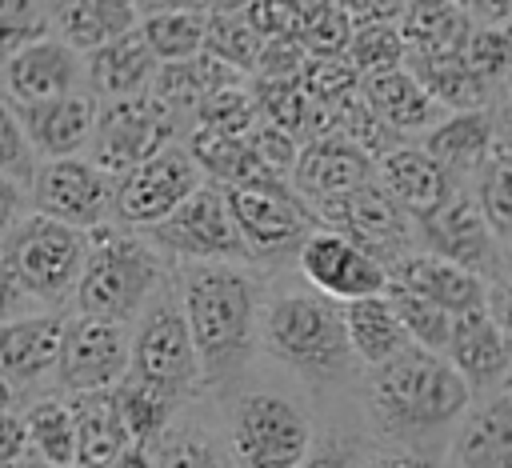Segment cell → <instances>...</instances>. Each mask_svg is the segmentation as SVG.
<instances>
[{"label": "cell", "mask_w": 512, "mask_h": 468, "mask_svg": "<svg viewBox=\"0 0 512 468\" xmlns=\"http://www.w3.org/2000/svg\"><path fill=\"white\" fill-rule=\"evenodd\" d=\"M180 300L200 348L204 388L236 380L256 348L260 288L244 264H184Z\"/></svg>", "instance_id": "cell-2"}, {"label": "cell", "mask_w": 512, "mask_h": 468, "mask_svg": "<svg viewBox=\"0 0 512 468\" xmlns=\"http://www.w3.org/2000/svg\"><path fill=\"white\" fill-rule=\"evenodd\" d=\"M476 200L496 228L500 244L512 248V152H496L480 172H476Z\"/></svg>", "instance_id": "cell-41"}, {"label": "cell", "mask_w": 512, "mask_h": 468, "mask_svg": "<svg viewBox=\"0 0 512 468\" xmlns=\"http://www.w3.org/2000/svg\"><path fill=\"white\" fill-rule=\"evenodd\" d=\"M36 156H40V152H36V144L28 140L20 116L12 112V104H4V108H0V172H4V180L28 188L32 176H36V168L44 164V160H36Z\"/></svg>", "instance_id": "cell-48"}, {"label": "cell", "mask_w": 512, "mask_h": 468, "mask_svg": "<svg viewBox=\"0 0 512 468\" xmlns=\"http://www.w3.org/2000/svg\"><path fill=\"white\" fill-rule=\"evenodd\" d=\"M200 184H204V168H200L196 152L172 140L156 156H148L136 168L116 176L112 220L144 232V228L168 220Z\"/></svg>", "instance_id": "cell-10"}, {"label": "cell", "mask_w": 512, "mask_h": 468, "mask_svg": "<svg viewBox=\"0 0 512 468\" xmlns=\"http://www.w3.org/2000/svg\"><path fill=\"white\" fill-rule=\"evenodd\" d=\"M504 388H508V396H512V372H508V384H504Z\"/></svg>", "instance_id": "cell-59"}, {"label": "cell", "mask_w": 512, "mask_h": 468, "mask_svg": "<svg viewBox=\"0 0 512 468\" xmlns=\"http://www.w3.org/2000/svg\"><path fill=\"white\" fill-rule=\"evenodd\" d=\"M156 76H160V56L148 48L140 28L88 52V92L96 100L144 96L156 88Z\"/></svg>", "instance_id": "cell-25"}, {"label": "cell", "mask_w": 512, "mask_h": 468, "mask_svg": "<svg viewBox=\"0 0 512 468\" xmlns=\"http://www.w3.org/2000/svg\"><path fill=\"white\" fill-rule=\"evenodd\" d=\"M388 276L424 292L428 300L444 304L448 312H468V308H480L492 300L488 276H480V272H472V268H464L440 252H428V248H420V252L412 248V252L396 256L388 264Z\"/></svg>", "instance_id": "cell-23"}, {"label": "cell", "mask_w": 512, "mask_h": 468, "mask_svg": "<svg viewBox=\"0 0 512 468\" xmlns=\"http://www.w3.org/2000/svg\"><path fill=\"white\" fill-rule=\"evenodd\" d=\"M160 248L140 232L116 220L96 224L88 232V260L76 288V312L108 316V320H140V312L160 292Z\"/></svg>", "instance_id": "cell-5"}, {"label": "cell", "mask_w": 512, "mask_h": 468, "mask_svg": "<svg viewBox=\"0 0 512 468\" xmlns=\"http://www.w3.org/2000/svg\"><path fill=\"white\" fill-rule=\"evenodd\" d=\"M56 36H64L76 52H96L128 32L140 28L144 8L140 0H60L52 8Z\"/></svg>", "instance_id": "cell-29"}, {"label": "cell", "mask_w": 512, "mask_h": 468, "mask_svg": "<svg viewBox=\"0 0 512 468\" xmlns=\"http://www.w3.org/2000/svg\"><path fill=\"white\" fill-rule=\"evenodd\" d=\"M252 92H256V108H260L264 124H276V128H288V132H300L308 124L312 100H308L300 76H280V80L260 76V84Z\"/></svg>", "instance_id": "cell-43"}, {"label": "cell", "mask_w": 512, "mask_h": 468, "mask_svg": "<svg viewBox=\"0 0 512 468\" xmlns=\"http://www.w3.org/2000/svg\"><path fill=\"white\" fill-rule=\"evenodd\" d=\"M88 260V232L28 208L4 224L0 244V276H4V320L60 308L76 300L80 276Z\"/></svg>", "instance_id": "cell-3"}, {"label": "cell", "mask_w": 512, "mask_h": 468, "mask_svg": "<svg viewBox=\"0 0 512 468\" xmlns=\"http://www.w3.org/2000/svg\"><path fill=\"white\" fill-rule=\"evenodd\" d=\"M344 320H348L352 352H356V360L364 368H380V364H388V360H396L400 352L412 348V336H408L404 320L396 316L388 292L348 300L344 304Z\"/></svg>", "instance_id": "cell-30"}, {"label": "cell", "mask_w": 512, "mask_h": 468, "mask_svg": "<svg viewBox=\"0 0 512 468\" xmlns=\"http://www.w3.org/2000/svg\"><path fill=\"white\" fill-rule=\"evenodd\" d=\"M256 0H212V8L208 12H248Z\"/></svg>", "instance_id": "cell-56"}, {"label": "cell", "mask_w": 512, "mask_h": 468, "mask_svg": "<svg viewBox=\"0 0 512 468\" xmlns=\"http://www.w3.org/2000/svg\"><path fill=\"white\" fill-rule=\"evenodd\" d=\"M352 24H396L408 8V0H340Z\"/></svg>", "instance_id": "cell-51"}, {"label": "cell", "mask_w": 512, "mask_h": 468, "mask_svg": "<svg viewBox=\"0 0 512 468\" xmlns=\"http://www.w3.org/2000/svg\"><path fill=\"white\" fill-rule=\"evenodd\" d=\"M64 36L32 40L4 56V100L36 104L88 88V60Z\"/></svg>", "instance_id": "cell-18"}, {"label": "cell", "mask_w": 512, "mask_h": 468, "mask_svg": "<svg viewBox=\"0 0 512 468\" xmlns=\"http://www.w3.org/2000/svg\"><path fill=\"white\" fill-rule=\"evenodd\" d=\"M56 32V20H52V4L48 0H0V44H4V56L32 44V40H44Z\"/></svg>", "instance_id": "cell-47"}, {"label": "cell", "mask_w": 512, "mask_h": 468, "mask_svg": "<svg viewBox=\"0 0 512 468\" xmlns=\"http://www.w3.org/2000/svg\"><path fill=\"white\" fill-rule=\"evenodd\" d=\"M144 12H164V8H188V12H208L212 0H140Z\"/></svg>", "instance_id": "cell-55"}, {"label": "cell", "mask_w": 512, "mask_h": 468, "mask_svg": "<svg viewBox=\"0 0 512 468\" xmlns=\"http://www.w3.org/2000/svg\"><path fill=\"white\" fill-rule=\"evenodd\" d=\"M28 468H60V464H48V460H36V456H32V460H28Z\"/></svg>", "instance_id": "cell-58"}, {"label": "cell", "mask_w": 512, "mask_h": 468, "mask_svg": "<svg viewBox=\"0 0 512 468\" xmlns=\"http://www.w3.org/2000/svg\"><path fill=\"white\" fill-rule=\"evenodd\" d=\"M360 468H440V460L428 448L392 444V448H376V452L360 456Z\"/></svg>", "instance_id": "cell-49"}, {"label": "cell", "mask_w": 512, "mask_h": 468, "mask_svg": "<svg viewBox=\"0 0 512 468\" xmlns=\"http://www.w3.org/2000/svg\"><path fill=\"white\" fill-rule=\"evenodd\" d=\"M344 56L360 68V76H380V72H392V68H404L408 60V44H404V32L400 24H356L352 28V40L344 48Z\"/></svg>", "instance_id": "cell-39"}, {"label": "cell", "mask_w": 512, "mask_h": 468, "mask_svg": "<svg viewBox=\"0 0 512 468\" xmlns=\"http://www.w3.org/2000/svg\"><path fill=\"white\" fill-rule=\"evenodd\" d=\"M384 292H388L396 316L404 320L412 344H420V348H428V352H444V348H448L456 312H448L444 304L428 300L424 292H416V288H408V284H400V280H392V276H388V288H384Z\"/></svg>", "instance_id": "cell-36"}, {"label": "cell", "mask_w": 512, "mask_h": 468, "mask_svg": "<svg viewBox=\"0 0 512 468\" xmlns=\"http://www.w3.org/2000/svg\"><path fill=\"white\" fill-rule=\"evenodd\" d=\"M352 20L348 12L340 8V0H308L304 4V20H300V40L312 56H336L348 48L352 40Z\"/></svg>", "instance_id": "cell-44"}, {"label": "cell", "mask_w": 512, "mask_h": 468, "mask_svg": "<svg viewBox=\"0 0 512 468\" xmlns=\"http://www.w3.org/2000/svg\"><path fill=\"white\" fill-rule=\"evenodd\" d=\"M108 468H156V444H140V440H132Z\"/></svg>", "instance_id": "cell-53"}, {"label": "cell", "mask_w": 512, "mask_h": 468, "mask_svg": "<svg viewBox=\"0 0 512 468\" xmlns=\"http://www.w3.org/2000/svg\"><path fill=\"white\" fill-rule=\"evenodd\" d=\"M376 180L408 208L416 224L456 192L452 168L440 164L424 144H396L384 156H376Z\"/></svg>", "instance_id": "cell-22"}, {"label": "cell", "mask_w": 512, "mask_h": 468, "mask_svg": "<svg viewBox=\"0 0 512 468\" xmlns=\"http://www.w3.org/2000/svg\"><path fill=\"white\" fill-rule=\"evenodd\" d=\"M360 92L396 136H424L448 116V108L424 88V80L412 68H392V72L368 76Z\"/></svg>", "instance_id": "cell-24"}, {"label": "cell", "mask_w": 512, "mask_h": 468, "mask_svg": "<svg viewBox=\"0 0 512 468\" xmlns=\"http://www.w3.org/2000/svg\"><path fill=\"white\" fill-rule=\"evenodd\" d=\"M140 36L148 48L160 56V64L188 60L204 52L208 44V12H188V8H164V12H144Z\"/></svg>", "instance_id": "cell-35"}, {"label": "cell", "mask_w": 512, "mask_h": 468, "mask_svg": "<svg viewBox=\"0 0 512 468\" xmlns=\"http://www.w3.org/2000/svg\"><path fill=\"white\" fill-rule=\"evenodd\" d=\"M48 4H52V8H56V4H60V0H48Z\"/></svg>", "instance_id": "cell-60"}, {"label": "cell", "mask_w": 512, "mask_h": 468, "mask_svg": "<svg viewBox=\"0 0 512 468\" xmlns=\"http://www.w3.org/2000/svg\"><path fill=\"white\" fill-rule=\"evenodd\" d=\"M408 68L424 80V88L448 108V112H468V108H488L492 84L460 56H412Z\"/></svg>", "instance_id": "cell-33"}, {"label": "cell", "mask_w": 512, "mask_h": 468, "mask_svg": "<svg viewBox=\"0 0 512 468\" xmlns=\"http://www.w3.org/2000/svg\"><path fill=\"white\" fill-rule=\"evenodd\" d=\"M144 236L184 264H244L252 260L240 224L228 204V188L204 180L168 220L144 228Z\"/></svg>", "instance_id": "cell-7"}, {"label": "cell", "mask_w": 512, "mask_h": 468, "mask_svg": "<svg viewBox=\"0 0 512 468\" xmlns=\"http://www.w3.org/2000/svg\"><path fill=\"white\" fill-rule=\"evenodd\" d=\"M300 468H360L356 444L348 436H324L320 444H312V452L304 456Z\"/></svg>", "instance_id": "cell-50"}, {"label": "cell", "mask_w": 512, "mask_h": 468, "mask_svg": "<svg viewBox=\"0 0 512 468\" xmlns=\"http://www.w3.org/2000/svg\"><path fill=\"white\" fill-rule=\"evenodd\" d=\"M192 120H196V128H212V132H228V136H248L260 124L256 92H248L244 84H228V88L212 92L196 108Z\"/></svg>", "instance_id": "cell-42"}, {"label": "cell", "mask_w": 512, "mask_h": 468, "mask_svg": "<svg viewBox=\"0 0 512 468\" xmlns=\"http://www.w3.org/2000/svg\"><path fill=\"white\" fill-rule=\"evenodd\" d=\"M260 344L280 368L308 384H332L348 376L356 360L344 304L324 292H284L268 300L260 316Z\"/></svg>", "instance_id": "cell-4"}, {"label": "cell", "mask_w": 512, "mask_h": 468, "mask_svg": "<svg viewBox=\"0 0 512 468\" xmlns=\"http://www.w3.org/2000/svg\"><path fill=\"white\" fill-rule=\"evenodd\" d=\"M320 224L348 232L356 244H364L368 252H376L384 264H392L396 256L412 252V236H416V220L408 216V208L372 176L368 184H356L352 192L328 196L312 204Z\"/></svg>", "instance_id": "cell-13"}, {"label": "cell", "mask_w": 512, "mask_h": 468, "mask_svg": "<svg viewBox=\"0 0 512 468\" xmlns=\"http://www.w3.org/2000/svg\"><path fill=\"white\" fill-rule=\"evenodd\" d=\"M464 60L496 88L512 76V24H476L464 48Z\"/></svg>", "instance_id": "cell-46"}, {"label": "cell", "mask_w": 512, "mask_h": 468, "mask_svg": "<svg viewBox=\"0 0 512 468\" xmlns=\"http://www.w3.org/2000/svg\"><path fill=\"white\" fill-rule=\"evenodd\" d=\"M228 444L240 468H300L312 452V424L280 392H244L232 404Z\"/></svg>", "instance_id": "cell-8"}, {"label": "cell", "mask_w": 512, "mask_h": 468, "mask_svg": "<svg viewBox=\"0 0 512 468\" xmlns=\"http://www.w3.org/2000/svg\"><path fill=\"white\" fill-rule=\"evenodd\" d=\"M472 24H512V0H456Z\"/></svg>", "instance_id": "cell-52"}, {"label": "cell", "mask_w": 512, "mask_h": 468, "mask_svg": "<svg viewBox=\"0 0 512 468\" xmlns=\"http://www.w3.org/2000/svg\"><path fill=\"white\" fill-rule=\"evenodd\" d=\"M444 356L472 384V392L484 396V392L508 384V372H512V332L492 312V304L456 312Z\"/></svg>", "instance_id": "cell-19"}, {"label": "cell", "mask_w": 512, "mask_h": 468, "mask_svg": "<svg viewBox=\"0 0 512 468\" xmlns=\"http://www.w3.org/2000/svg\"><path fill=\"white\" fill-rule=\"evenodd\" d=\"M472 384L452 368L444 352H428L412 344L396 360L368 368V420L372 428L408 448H424L460 424L472 408Z\"/></svg>", "instance_id": "cell-1"}, {"label": "cell", "mask_w": 512, "mask_h": 468, "mask_svg": "<svg viewBox=\"0 0 512 468\" xmlns=\"http://www.w3.org/2000/svg\"><path fill=\"white\" fill-rule=\"evenodd\" d=\"M112 196H116V176L104 172L96 160H80V156L44 160L28 184L32 212L76 224L84 232L112 220Z\"/></svg>", "instance_id": "cell-12"}, {"label": "cell", "mask_w": 512, "mask_h": 468, "mask_svg": "<svg viewBox=\"0 0 512 468\" xmlns=\"http://www.w3.org/2000/svg\"><path fill=\"white\" fill-rule=\"evenodd\" d=\"M116 400H120V416H124L132 440H140V444L164 440L168 420H172V412L180 408V400H172L168 392H160L156 384H144V380H136V376H124V380L116 384Z\"/></svg>", "instance_id": "cell-37"}, {"label": "cell", "mask_w": 512, "mask_h": 468, "mask_svg": "<svg viewBox=\"0 0 512 468\" xmlns=\"http://www.w3.org/2000/svg\"><path fill=\"white\" fill-rule=\"evenodd\" d=\"M300 84H304L308 100L340 108L344 100H352L364 88V76L344 52H336V56H308L300 68Z\"/></svg>", "instance_id": "cell-40"}, {"label": "cell", "mask_w": 512, "mask_h": 468, "mask_svg": "<svg viewBox=\"0 0 512 468\" xmlns=\"http://www.w3.org/2000/svg\"><path fill=\"white\" fill-rule=\"evenodd\" d=\"M420 240L428 252H440L480 276H496L500 272V236L488 224L476 192L456 188L432 216L420 220Z\"/></svg>", "instance_id": "cell-17"}, {"label": "cell", "mask_w": 512, "mask_h": 468, "mask_svg": "<svg viewBox=\"0 0 512 468\" xmlns=\"http://www.w3.org/2000/svg\"><path fill=\"white\" fill-rule=\"evenodd\" d=\"M12 104V100H4ZM12 112L20 116L28 140L36 144L40 160H60V156H80L92 148V132H96V116H100V100L80 88L56 100H36V104H12Z\"/></svg>", "instance_id": "cell-20"}, {"label": "cell", "mask_w": 512, "mask_h": 468, "mask_svg": "<svg viewBox=\"0 0 512 468\" xmlns=\"http://www.w3.org/2000/svg\"><path fill=\"white\" fill-rule=\"evenodd\" d=\"M296 264L316 292H324L340 304L360 300V296H376L388 288V264L376 252H368L364 244H356L348 232L328 228V224H320L308 236Z\"/></svg>", "instance_id": "cell-15"}, {"label": "cell", "mask_w": 512, "mask_h": 468, "mask_svg": "<svg viewBox=\"0 0 512 468\" xmlns=\"http://www.w3.org/2000/svg\"><path fill=\"white\" fill-rule=\"evenodd\" d=\"M500 148H504V152H512V116L500 124Z\"/></svg>", "instance_id": "cell-57"}, {"label": "cell", "mask_w": 512, "mask_h": 468, "mask_svg": "<svg viewBox=\"0 0 512 468\" xmlns=\"http://www.w3.org/2000/svg\"><path fill=\"white\" fill-rule=\"evenodd\" d=\"M176 120H180V112L160 92L100 100L88 160H96L104 172L120 176V172L136 168L140 160L156 156L160 148H168L172 132H176Z\"/></svg>", "instance_id": "cell-11"}, {"label": "cell", "mask_w": 512, "mask_h": 468, "mask_svg": "<svg viewBox=\"0 0 512 468\" xmlns=\"http://www.w3.org/2000/svg\"><path fill=\"white\" fill-rule=\"evenodd\" d=\"M372 176H376V156L364 152L344 132H328V136L304 140L300 160H296V172H292V188L308 204H316V200L352 192L356 184H368Z\"/></svg>", "instance_id": "cell-21"}, {"label": "cell", "mask_w": 512, "mask_h": 468, "mask_svg": "<svg viewBox=\"0 0 512 468\" xmlns=\"http://www.w3.org/2000/svg\"><path fill=\"white\" fill-rule=\"evenodd\" d=\"M412 56H460L472 36V16L456 0H408L404 16L396 20Z\"/></svg>", "instance_id": "cell-31"}, {"label": "cell", "mask_w": 512, "mask_h": 468, "mask_svg": "<svg viewBox=\"0 0 512 468\" xmlns=\"http://www.w3.org/2000/svg\"><path fill=\"white\" fill-rule=\"evenodd\" d=\"M24 420H28V440H32V456L60 464V468H76V412H72V396H36L24 404Z\"/></svg>", "instance_id": "cell-34"}, {"label": "cell", "mask_w": 512, "mask_h": 468, "mask_svg": "<svg viewBox=\"0 0 512 468\" xmlns=\"http://www.w3.org/2000/svg\"><path fill=\"white\" fill-rule=\"evenodd\" d=\"M156 468H232L220 444L200 428H168L156 440Z\"/></svg>", "instance_id": "cell-45"}, {"label": "cell", "mask_w": 512, "mask_h": 468, "mask_svg": "<svg viewBox=\"0 0 512 468\" xmlns=\"http://www.w3.org/2000/svg\"><path fill=\"white\" fill-rule=\"evenodd\" d=\"M228 204H232V216L240 224V236H244L252 260H280L288 252L300 256L308 236L320 228L316 208L284 180L232 184Z\"/></svg>", "instance_id": "cell-9"}, {"label": "cell", "mask_w": 512, "mask_h": 468, "mask_svg": "<svg viewBox=\"0 0 512 468\" xmlns=\"http://www.w3.org/2000/svg\"><path fill=\"white\" fill-rule=\"evenodd\" d=\"M456 468H512V396H488L456 428Z\"/></svg>", "instance_id": "cell-28"}, {"label": "cell", "mask_w": 512, "mask_h": 468, "mask_svg": "<svg viewBox=\"0 0 512 468\" xmlns=\"http://www.w3.org/2000/svg\"><path fill=\"white\" fill-rule=\"evenodd\" d=\"M68 396L76 412V468H108L132 444V432L120 416L116 388L68 392Z\"/></svg>", "instance_id": "cell-27"}, {"label": "cell", "mask_w": 512, "mask_h": 468, "mask_svg": "<svg viewBox=\"0 0 512 468\" xmlns=\"http://www.w3.org/2000/svg\"><path fill=\"white\" fill-rule=\"evenodd\" d=\"M508 88H512V76H508Z\"/></svg>", "instance_id": "cell-61"}, {"label": "cell", "mask_w": 512, "mask_h": 468, "mask_svg": "<svg viewBox=\"0 0 512 468\" xmlns=\"http://www.w3.org/2000/svg\"><path fill=\"white\" fill-rule=\"evenodd\" d=\"M268 36L240 12H208V44L204 52H212L216 60L232 64L236 72H256L260 56H264Z\"/></svg>", "instance_id": "cell-38"}, {"label": "cell", "mask_w": 512, "mask_h": 468, "mask_svg": "<svg viewBox=\"0 0 512 468\" xmlns=\"http://www.w3.org/2000/svg\"><path fill=\"white\" fill-rule=\"evenodd\" d=\"M228 84H240V72H236L232 64L216 60L212 52H196V56H188V60L160 64V76H156V88H152V92H160L180 116H196V108H200L212 92H220V88H228Z\"/></svg>", "instance_id": "cell-32"}, {"label": "cell", "mask_w": 512, "mask_h": 468, "mask_svg": "<svg viewBox=\"0 0 512 468\" xmlns=\"http://www.w3.org/2000/svg\"><path fill=\"white\" fill-rule=\"evenodd\" d=\"M488 304H492V312L504 320V328L512 332V272H504V276L492 284V300H488Z\"/></svg>", "instance_id": "cell-54"}, {"label": "cell", "mask_w": 512, "mask_h": 468, "mask_svg": "<svg viewBox=\"0 0 512 468\" xmlns=\"http://www.w3.org/2000/svg\"><path fill=\"white\" fill-rule=\"evenodd\" d=\"M128 372H132L128 324L108 320V316H88V312L68 316L64 356H60V372H56L64 392L116 388Z\"/></svg>", "instance_id": "cell-14"}, {"label": "cell", "mask_w": 512, "mask_h": 468, "mask_svg": "<svg viewBox=\"0 0 512 468\" xmlns=\"http://www.w3.org/2000/svg\"><path fill=\"white\" fill-rule=\"evenodd\" d=\"M64 332H68V316L60 308H40V312H24V316L4 320L0 372L8 384V400H16L24 388H36L60 372Z\"/></svg>", "instance_id": "cell-16"}, {"label": "cell", "mask_w": 512, "mask_h": 468, "mask_svg": "<svg viewBox=\"0 0 512 468\" xmlns=\"http://www.w3.org/2000/svg\"><path fill=\"white\" fill-rule=\"evenodd\" d=\"M144 384H156L172 400H188L204 384L200 368V348L184 312L180 296L156 292V300L140 312L136 332H132V372Z\"/></svg>", "instance_id": "cell-6"}, {"label": "cell", "mask_w": 512, "mask_h": 468, "mask_svg": "<svg viewBox=\"0 0 512 468\" xmlns=\"http://www.w3.org/2000/svg\"><path fill=\"white\" fill-rule=\"evenodd\" d=\"M420 144L452 168V176H476L496 152H500V124L488 108L448 112L432 132L420 136Z\"/></svg>", "instance_id": "cell-26"}]
</instances>
